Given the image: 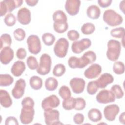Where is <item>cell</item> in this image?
<instances>
[{
    "label": "cell",
    "instance_id": "obj_1",
    "mask_svg": "<svg viewBox=\"0 0 125 125\" xmlns=\"http://www.w3.org/2000/svg\"><path fill=\"white\" fill-rule=\"evenodd\" d=\"M53 28L56 32L63 33L68 29L67 17L63 11L58 10L55 11L53 14Z\"/></svg>",
    "mask_w": 125,
    "mask_h": 125
},
{
    "label": "cell",
    "instance_id": "obj_2",
    "mask_svg": "<svg viewBox=\"0 0 125 125\" xmlns=\"http://www.w3.org/2000/svg\"><path fill=\"white\" fill-rule=\"evenodd\" d=\"M106 56L111 61H117L120 55L121 50V43L116 40H110L107 42Z\"/></svg>",
    "mask_w": 125,
    "mask_h": 125
},
{
    "label": "cell",
    "instance_id": "obj_3",
    "mask_svg": "<svg viewBox=\"0 0 125 125\" xmlns=\"http://www.w3.org/2000/svg\"><path fill=\"white\" fill-rule=\"evenodd\" d=\"M104 21L110 26H116L121 24L123 21V17L113 9L105 10L103 16Z\"/></svg>",
    "mask_w": 125,
    "mask_h": 125
},
{
    "label": "cell",
    "instance_id": "obj_4",
    "mask_svg": "<svg viewBox=\"0 0 125 125\" xmlns=\"http://www.w3.org/2000/svg\"><path fill=\"white\" fill-rule=\"evenodd\" d=\"M51 64V57L46 53L42 54L40 58V63L37 68V72L41 75L48 74L50 71Z\"/></svg>",
    "mask_w": 125,
    "mask_h": 125
},
{
    "label": "cell",
    "instance_id": "obj_5",
    "mask_svg": "<svg viewBox=\"0 0 125 125\" xmlns=\"http://www.w3.org/2000/svg\"><path fill=\"white\" fill-rule=\"evenodd\" d=\"M69 42L65 38H60L56 42L54 47L55 55L60 58H64L67 54Z\"/></svg>",
    "mask_w": 125,
    "mask_h": 125
},
{
    "label": "cell",
    "instance_id": "obj_6",
    "mask_svg": "<svg viewBox=\"0 0 125 125\" xmlns=\"http://www.w3.org/2000/svg\"><path fill=\"white\" fill-rule=\"evenodd\" d=\"M28 49L30 53L37 55L41 50V43L39 37L35 35H30L26 40Z\"/></svg>",
    "mask_w": 125,
    "mask_h": 125
},
{
    "label": "cell",
    "instance_id": "obj_7",
    "mask_svg": "<svg viewBox=\"0 0 125 125\" xmlns=\"http://www.w3.org/2000/svg\"><path fill=\"white\" fill-rule=\"evenodd\" d=\"M34 114L35 110L34 107L30 106H22L20 115L21 122L24 125L31 123L34 119Z\"/></svg>",
    "mask_w": 125,
    "mask_h": 125
},
{
    "label": "cell",
    "instance_id": "obj_8",
    "mask_svg": "<svg viewBox=\"0 0 125 125\" xmlns=\"http://www.w3.org/2000/svg\"><path fill=\"white\" fill-rule=\"evenodd\" d=\"M91 45V41L88 38H83L79 41H74L71 45V50L75 54H80L88 48Z\"/></svg>",
    "mask_w": 125,
    "mask_h": 125
},
{
    "label": "cell",
    "instance_id": "obj_9",
    "mask_svg": "<svg viewBox=\"0 0 125 125\" xmlns=\"http://www.w3.org/2000/svg\"><path fill=\"white\" fill-rule=\"evenodd\" d=\"M44 117L45 123L47 125L62 124L60 122V113L56 109H50L44 111Z\"/></svg>",
    "mask_w": 125,
    "mask_h": 125
},
{
    "label": "cell",
    "instance_id": "obj_10",
    "mask_svg": "<svg viewBox=\"0 0 125 125\" xmlns=\"http://www.w3.org/2000/svg\"><path fill=\"white\" fill-rule=\"evenodd\" d=\"M96 99L99 103L105 104L114 102L116 98L111 90L103 89L100 91L97 94Z\"/></svg>",
    "mask_w": 125,
    "mask_h": 125
},
{
    "label": "cell",
    "instance_id": "obj_11",
    "mask_svg": "<svg viewBox=\"0 0 125 125\" xmlns=\"http://www.w3.org/2000/svg\"><path fill=\"white\" fill-rule=\"evenodd\" d=\"M60 104L59 98L55 95H51L44 98L42 102L41 106L44 111L57 107Z\"/></svg>",
    "mask_w": 125,
    "mask_h": 125
},
{
    "label": "cell",
    "instance_id": "obj_12",
    "mask_svg": "<svg viewBox=\"0 0 125 125\" xmlns=\"http://www.w3.org/2000/svg\"><path fill=\"white\" fill-rule=\"evenodd\" d=\"M25 87L26 82L25 80L23 79H18L11 91L13 97L16 99L21 98L24 95Z\"/></svg>",
    "mask_w": 125,
    "mask_h": 125
},
{
    "label": "cell",
    "instance_id": "obj_13",
    "mask_svg": "<svg viewBox=\"0 0 125 125\" xmlns=\"http://www.w3.org/2000/svg\"><path fill=\"white\" fill-rule=\"evenodd\" d=\"M120 111L119 106L115 104L106 106L104 109V114L105 118L108 121H113Z\"/></svg>",
    "mask_w": 125,
    "mask_h": 125
},
{
    "label": "cell",
    "instance_id": "obj_14",
    "mask_svg": "<svg viewBox=\"0 0 125 125\" xmlns=\"http://www.w3.org/2000/svg\"><path fill=\"white\" fill-rule=\"evenodd\" d=\"M96 58V54L94 51L91 50L86 51L81 58H79L80 68H83L88 64L95 62Z\"/></svg>",
    "mask_w": 125,
    "mask_h": 125
},
{
    "label": "cell",
    "instance_id": "obj_15",
    "mask_svg": "<svg viewBox=\"0 0 125 125\" xmlns=\"http://www.w3.org/2000/svg\"><path fill=\"white\" fill-rule=\"evenodd\" d=\"M69 85L74 93L80 94L84 90L85 82L81 78H73L70 81Z\"/></svg>",
    "mask_w": 125,
    "mask_h": 125
},
{
    "label": "cell",
    "instance_id": "obj_16",
    "mask_svg": "<svg viewBox=\"0 0 125 125\" xmlns=\"http://www.w3.org/2000/svg\"><path fill=\"white\" fill-rule=\"evenodd\" d=\"M17 18L19 22L21 24H29L31 21L30 11L25 7L20 8L18 11Z\"/></svg>",
    "mask_w": 125,
    "mask_h": 125
},
{
    "label": "cell",
    "instance_id": "obj_17",
    "mask_svg": "<svg viewBox=\"0 0 125 125\" xmlns=\"http://www.w3.org/2000/svg\"><path fill=\"white\" fill-rule=\"evenodd\" d=\"M80 5L79 0H67L65 2V9L69 15L75 16L79 13Z\"/></svg>",
    "mask_w": 125,
    "mask_h": 125
},
{
    "label": "cell",
    "instance_id": "obj_18",
    "mask_svg": "<svg viewBox=\"0 0 125 125\" xmlns=\"http://www.w3.org/2000/svg\"><path fill=\"white\" fill-rule=\"evenodd\" d=\"M14 52L10 47H5L1 49L0 52V60L2 64L6 65L13 59Z\"/></svg>",
    "mask_w": 125,
    "mask_h": 125
},
{
    "label": "cell",
    "instance_id": "obj_19",
    "mask_svg": "<svg viewBox=\"0 0 125 125\" xmlns=\"http://www.w3.org/2000/svg\"><path fill=\"white\" fill-rule=\"evenodd\" d=\"M101 72L102 67L101 65L97 63H94L84 71V75L88 79H92L98 77Z\"/></svg>",
    "mask_w": 125,
    "mask_h": 125
},
{
    "label": "cell",
    "instance_id": "obj_20",
    "mask_svg": "<svg viewBox=\"0 0 125 125\" xmlns=\"http://www.w3.org/2000/svg\"><path fill=\"white\" fill-rule=\"evenodd\" d=\"M95 81L98 88H104L108 84L113 83L114 78L111 74L105 73L102 74L99 78Z\"/></svg>",
    "mask_w": 125,
    "mask_h": 125
},
{
    "label": "cell",
    "instance_id": "obj_21",
    "mask_svg": "<svg viewBox=\"0 0 125 125\" xmlns=\"http://www.w3.org/2000/svg\"><path fill=\"white\" fill-rule=\"evenodd\" d=\"M26 69L25 63L21 61H17L13 64L11 72L15 77H19L21 76Z\"/></svg>",
    "mask_w": 125,
    "mask_h": 125
},
{
    "label": "cell",
    "instance_id": "obj_22",
    "mask_svg": "<svg viewBox=\"0 0 125 125\" xmlns=\"http://www.w3.org/2000/svg\"><path fill=\"white\" fill-rule=\"evenodd\" d=\"M0 103L1 105L4 108L10 107L13 103L12 99L9 93L4 89L0 90Z\"/></svg>",
    "mask_w": 125,
    "mask_h": 125
},
{
    "label": "cell",
    "instance_id": "obj_23",
    "mask_svg": "<svg viewBox=\"0 0 125 125\" xmlns=\"http://www.w3.org/2000/svg\"><path fill=\"white\" fill-rule=\"evenodd\" d=\"M101 14L100 8L96 5H91L88 7L86 10V15L91 19H97Z\"/></svg>",
    "mask_w": 125,
    "mask_h": 125
},
{
    "label": "cell",
    "instance_id": "obj_24",
    "mask_svg": "<svg viewBox=\"0 0 125 125\" xmlns=\"http://www.w3.org/2000/svg\"><path fill=\"white\" fill-rule=\"evenodd\" d=\"M88 119L92 122H97L102 119L101 112L97 108H91L87 114Z\"/></svg>",
    "mask_w": 125,
    "mask_h": 125
},
{
    "label": "cell",
    "instance_id": "obj_25",
    "mask_svg": "<svg viewBox=\"0 0 125 125\" xmlns=\"http://www.w3.org/2000/svg\"><path fill=\"white\" fill-rule=\"evenodd\" d=\"M8 12H11L15 8L20 7L23 3L22 0H4Z\"/></svg>",
    "mask_w": 125,
    "mask_h": 125
},
{
    "label": "cell",
    "instance_id": "obj_26",
    "mask_svg": "<svg viewBox=\"0 0 125 125\" xmlns=\"http://www.w3.org/2000/svg\"><path fill=\"white\" fill-rule=\"evenodd\" d=\"M42 79L37 76H33L29 79L30 86L34 90H37L41 89L42 86Z\"/></svg>",
    "mask_w": 125,
    "mask_h": 125
},
{
    "label": "cell",
    "instance_id": "obj_27",
    "mask_svg": "<svg viewBox=\"0 0 125 125\" xmlns=\"http://www.w3.org/2000/svg\"><path fill=\"white\" fill-rule=\"evenodd\" d=\"M58 85V82L54 77H48L45 81V88L48 91H54L57 89Z\"/></svg>",
    "mask_w": 125,
    "mask_h": 125
},
{
    "label": "cell",
    "instance_id": "obj_28",
    "mask_svg": "<svg viewBox=\"0 0 125 125\" xmlns=\"http://www.w3.org/2000/svg\"><path fill=\"white\" fill-rule=\"evenodd\" d=\"M14 82V78L9 74H4L0 75V86H8L12 84Z\"/></svg>",
    "mask_w": 125,
    "mask_h": 125
},
{
    "label": "cell",
    "instance_id": "obj_29",
    "mask_svg": "<svg viewBox=\"0 0 125 125\" xmlns=\"http://www.w3.org/2000/svg\"><path fill=\"white\" fill-rule=\"evenodd\" d=\"M0 49L5 47H10L12 44V38L10 35L7 33L3 34L0 38Z\"/></svg>",
    "mask_w": 125,
    "mask_h": 125
},
{
    "label": "cell",
    "instance_id": "obj_30",
    "mask_svg": "<svg viewBox=\"0 0 125 125\" xmlns=\"http://www.w3.org/2000/svg\"><path fill=\"white\" fill-rule=\"evenodd\" d=\"M81 30L82 33L84 35H90L95 31V26L92 23L87 22L82 26Z\"/></svg>",
    "mask_w": 125,
    "mask_h": 125
},
{
    "label": "cell",
    "instance_id": "obj_31",
    "mask_svg": "<svg viewBox=\"0 0 125 125\" xmlns=\"http://www.w3.org/2000/svg\"><path fill=\"white\" fill-rule=\"evenodd\" d=\"M42 39L44 44L47 46L53 45L56 40L54 35L50 33H44L42 36Z\"/></svg>",
    "mask_w": 125,
    "mask_h": 125
},
{
    "label": "cell",
    "instance_id": "obj_32",
    "mask_svg": "<svg viewBox=\"0 0 125 125\" xmlns=\"http://www.w3.org/2000/svg\"><path fill=\"white\" fill-rule=\"evenodd\" d=\"M76 104V98L70 97L64 100L62 102V107L66 110H70L74 108Z\"/></svg>",
    "mask_w": 125,
    "mask_h": 125
},
{
    "label": "cell",
    "instance_id": "obj_33",
    "mask_svg": "<svg viewBox=\"0 0 125 125\" xmlns=\"http://www.w3.org/2000/svg\"><path fill=\"white\" fill-rule=\"evenodd\" d=\"M66 71L65 66L62 63H58L56 64L53 70V75L57 77L62 76Z\"/></svg>",
    "mask_w": 125,
    "mask_h": 125
},
{
    "label": "cell",
    "instance_id": "obj_34",
    "mask_svg": "<svg viewBox=\"0 0 125 125\" xmlns=\"http://www.w3.org/2000/svg\"><path fill=\"white\" fill-rule=\"evenodd\" d=\"M58 93L60 96L63 100L67 99L71 97V92L69 88L66 85L62 86L59 90Z\"/></svg>",
    "mask_w": 125,
    "mask_h": 125
},
{
    "label": "cell",
    "instance_id": "obj_35",
    "mask_svg": "<svg viewBox=\"0 0 125 125\" xmlns=\"http://www.w3.org/2000/svg\"><path fill=\"white\" fill-rule=\"evenodd\" d=\"M113 71L117 75H122L125 72L124 63L121 61L115 62L113 65Z\"/></svg>",
    "mask_w": 125,
    "mask_h": 125
},
{
    "label": "cell",
    "instance_id": "obj_36",
    "mask_svg": "<svg viewBox=\"0 0 125 125\" xmlns=\"http://www.w3.org/2000/svg\"><path fill=\"white\" fill-rule=\"evenodd\" d=\"M110 35L116 38H122L125 37V29L123 27H119L112 29L110 32Z\"/></svg>",
    "mask_w": 125,
    "mask_h": 125
},
{
    "label": "cell",
    "instance_id": "obj_37",
    "mask_svg": "<svg viewBox=\"0 0 125 125\" xmlns=\"http://www.w3.org/2000/svg\"><path fill=\"white\" fill-rule=\"evenodd\" d=\"M4 22L7 26H13L16 23V18L13 13H8L4 17Z\"/></svg>",
    "mask_w": 125,
    "mask_h": 125
},
{
    "label": "cell",
    "instance_id": "obj_38",
    "mask_svg": "<svg viewBox=\"0 0 125 125\" xmlns=\"http://www.w3.org/2000/svg\"><path fill=\"white\" fill-rule=\"evenodd\" d=\"M26 63L28 67L31 70L37 69L39 66L37 59L32 56H29L26 60Z\"/></svg>",
    "mask_w": 125,
    "mask_h": 125
},
{
    "label": "cell",
    "instance_id": "obj_39",
    "mask_svg": "<svg viewBox=\"0 0 125 125\" xmlns=\"http://www.w3.org/2000/svg\"><path fill=\"white\" fill-rule=\"evenodd\" d=\"M111 91L114 94L115 98L120 99L124 96V92L121 88V87L118 84L113 85L111 87Z\"/></svg>",
    "mask_w": 125,
    "mask_h": 125
},
{
    "label": "cell",
    "instance_id": "obj_40",
    "mask_svg": "<svg viewBox=\"0 0 125 125\" xmlns=\"http://www.w3.org/2000/svg\"><path fill=\"white\" fill-rule=\"evenodd\" d=\"M13 35L15 40L18 41H23L26 36L25 31L21 28H18L15 29L13 32Z\"/></svg>",
    "mask_w": 125,
    "mask_h": 125
},
{
    "label": "cell",
    "instance_id": "obj_41",
    "mask_svg": "<svg viewBox=\"0 0 125 125\" xmlns=\"http://www.w3.org/2000/svg\"><path fill=\"white\" fill-rule=\"evenodd\" d=\"M98 87L96 84V81H91L89 82L87 85V92L89 95H93L96 94L98 89Z\"/></svg>",
    "mask_w": 125,
    "mask_h": 125
},
{
    "label": "cell",
    "instance_id": "obj_42",
    "mask_svg": "<svg viewBox=\"0 0 125 125\" xmlns=\"http://www.w3.org/2000/svg\"><path fill=\"white\" fill-rule=\"evenodd\" d=\"M86 106V102L82 98H76V104L74 109L76 110H82L85 108Z\"/></svg>",
    "mask_w": 125,
    "mask_h": 125
},
{
    "label": "cell",
    "instance_id": "obj_43",
    "mask_svg": "<svg viewBox=\"0 0 125 125\" xmlns=\"http://www.w3.org/2000/svg\"><path fill=\"white\" fill-rule=\"evenodd\" d=\"M68 64L71 68H79V58L75 56L70 57L68 60Z\"/></svg>",
    "mask_w": 125,
    "mask_h": 125
},
{
    "label": "cell",
    "instance_id": "obj_44",
    "mask_svg": "<svg viewBox=\"0 0 125 125\" xmlns=\"http://www.w3.org/2000/svg\"><path fill=\"white\" fill-rule=\"evenodd\" d=\"M68 38L72 41H76L80 38V34L79 32L75 30H70L68 31L67 33Z\"/></svg>",
    "mask_w": 125,
    "mask_h": 125
},
{
    "label": "cell",
    "instance_id": "obj_45",
    "mask_svg": "<svg viewBox=\"0 0 125 125\" xmlns=\"http://www.w3.org/2000/svg\"><path fill=\"white\" fill-rule=\"evenodd\" d=\"M22 106H34L35 103L34 101L32 98L30 97H26L22 99L21 101Z\"/></svg>",
    "mask_w": 125,
    "mask_h": 125
},
{
    "label": "cell",
    "instance_id": "obj_46",
    "mask_svg": "<svg viewBox=\"0 0 125 125\" xmlns=\"http://www.w3.org/2000/svg\"><path fill=\"white\" fill-rule=\"evenodd\" d=\"M84 120V115L82 113H76L73 117V121L77 125H81L82 124Z\"/></svg>",
    "mask_w": 125,
    "mask_h": 125
},
{
    "label": "cell",
    "instance_id": "obj_47",
    "mask_svg": "<svg viewBox=\"0 0 125 125\" xmlns=\"http://www.w3.org/2000/svg\"><path fill=\"white\" fill-rule=\"evenodd\" d=\"M26 51L24 48H19L18 49L16 52V56L20 60L25 59L26 56Z\"/></svg>",
    "mask_w": 125,
    "mask_h": 125
},
{
    "label": "cell",
    "instance_id": "obj_48",
    "mask_svg": "<svg viewBox=\"0 0 125 125\" xmlns=\"http://www.w3.org/2000/svg\"><path fill=\"white\" fill-rule=\"evenodd\" d=\"M5 125H18L19 123L17 119L13 117V116H9L8 117L6 120L5 122Z\"/></svg>",
    "mask_w": 125,
    "mask_h": 125
},
{
    "label": "cell",
    "instance_id": "obj_49",
    "mask_svg": "<svg viewBox=\"0 0 125 125\" xmlns=\"http://www.w3.org/2000/svg\"><path fill=\"white\" fill-rule=\"evenodd\" d=\"M112 1L111 0H98V3L99 6L102 8H106L109 6Z\"/></svg>",
    "mask_w": 125,
    "mask_h": 125
},
{
    "label": "cell",
    "instance_id": "obj_50",
    "mask_svg": "<svg viewBox=\"0 0 125 125\" xmlns=\"http://www.w3.org/2000/svg\"><path fill=\"white\" fill-rule=\"evenodd\" d=\"M8 12L7 9L6 7V5L3 2V1H1L0 2V17H2Z\"/></svg>",
    "mask_w": 125,
    "mask_h": 125
},
{
    "label": "cell",
    "instance_id": "obj_51",
    "mask_svg": "<svg viewBox=\"0 0 125 125\" xmlns=\"http://www.w3.org/2000/svg\"><path fill=\"white\" fill-rule=\"evenodd\" d=\"M25 1L26 3L30 6H35L38 2V0H25Z\"/></svg>",
    "mask_w": 125,
    "mask_h": 125
},
{
    "label": "cell",
    "instance_id": "obj_52",
    "mask_svg": "<svg viewBox=\"0 0 125 125\" xmlns=\"http://www.w3.org/2000/svg\"><path fill=\"white\" fill-rule=\"evenodd\" d=\"M125 112H123L120 114V115L119 116V118L120 122L123 125H125Z\"/></svg>",
    "mask_w": 125,
    "mask_h": 125
},
{
    "label": "cell",
    "instance_id": "obj_53",
    "mask_svg": "<svg viewBox=\"0 0 125 125\" xmlns=\"http://www.w3.org/2000/svg\"><path fill=\"white\" fill-rule=\"evenodd\" d=\"M119 7H120V9L124 14L125 13V1L124 0H122L120 2L119 4Z\"/></svg>",
    "mask_w": 125,
    "mask_h": 125
}]
</instances>
